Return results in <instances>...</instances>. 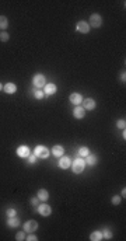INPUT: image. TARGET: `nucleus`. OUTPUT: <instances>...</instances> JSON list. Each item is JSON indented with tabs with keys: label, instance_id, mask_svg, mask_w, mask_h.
<instances>
[{
	"label": "nucleus",
	"instance_id": "obj_31",
	"mask_svg": "<svg viewBox=\"0 0 126 241\" xmlns=\"http://www.w3.org/2000/svg\"><path fill=\"white\" fill-rule=\"evenodd\" d=\"M39 199H38V198H31V201H30V203L31 205H32V206H35V208H37V206H38V205H39Z\"/></svg>",
	"mask_w": 126,
	"mask_h": 241
},
{
	"label": "nucleus",
	"instance_id": "obj_25",
	"mask_svg": "<svg viewBox=\"0 0 126 241\" xmlns=\"http://www.w3.org/2000/svg\"><path fill=\"white\" fill-rule=\"evenodd\" d=\"M116 126L119 129H122V131H125V128H126V121L125 119H118L116 121Z\"/></svg>",
	"mask_w": 126,
	"mask_h": 241
},
{
	"label": "nucleus",
	"instance_id": "obj_24",
	"mask_svg": "<svg viewBox=\"0 0 126 241\" xmlns=\"http://www.w3.org/2000/svg\"><path fill=\"white\" fill-rule=\"evenodd\" d=\"M9 39H10L9 32H6V31H2V32H0V41H2V42H7Z\"/></svg>",
	"mask_w": 126,
	"mask_h": 241
},
{
	"label": "nucleus",
	"instance_id": "obj_27",
	"mask_svg": "<svg viewBox=\"0 0 126 241\" xmlns=\"http://www.w3.org/2000/svg\"><path fill=\"white\" fill-rule=\"evenodd\" d=\"M111 202H112V205H115V206H118V205L122 202V196H119V195H115L114 198L111 199Z\"/></svg>",
	"mask_w": 126,
	"mask_h": 241
},
{
	"label": "nucleus",
	"instance_id": "obj_8",
	"mask_svg": "<svg viewBox=\"0 0 126 241\" xmlns=\"http://www.w3.org/2000/svg\"><path fill=\"white\" fill-rule=\"evenodd\" d=\"M83 95L80 94V93H71L70 97H69V101H70L73 105H81V102H83Z\"/></svg>",
	"mask_w": 126,
	"mask_h": 241
},
{
	"label": "nucleus",
	"instance_id": "obj_12",
	"mask_svg": "<svg viewBox=\"0 0 126 241\" xmlns=\"http://www.w3.org/2000/svg\"><path fill=\"white\" fill-rule=\"evenodd\" d=\"M73 116L76 119H83L86 116V110H84L81 105H76L73 110Z\"/></svg>",
	"mask_w": 126,
	"mask_h": 241
},
{
	"label": "nucleus",
	"instance_id": "obj_15",
	"mask_svg": "<svg viewBox=\"0 0 126 241\" xmlns=\"http://www.w3.org/2000/svg\"><path fill=\"white\" fill-rule=\"evenodd\" d=\"M3 91L7 93V94H14L17 91V85L14 83H7L6 85H3Z\"/></svg>",
	"mask_w": 126,
	"mask_h": 241
},
{
	"label": "nucleus",
	"instance_id": "obj_10",
	"mask_svg": "<svg viewBox=\"0 0 126 241\" xmlns=\"http://www.w3.org/2000/svg\"><path fill=\"white\" fill-rule=\"evenodd\" d=\"M31 154L30 147L28 146H18L17 147V156L21 157V159H27L28 156Z\"/></svg>",
	"mask_w": 126,
	"mask_h": 241
},
{
	"label": "nucleus",
	"instance_id": "obj_35",
	"mask_svg": "<svg viewBox=\"0 0 126 241\" xmlns=\"http://www.w3.org/2000/svg\"><path fill=\"white\" fill-rule=\"evenodd\" d=\"M2 90H3V84H2V83H0V91H2Z\"/></svg>",
	"mask_w": 126,
	"mask_h": 241
},
{
	"label": "nucleus",
	"instance_id": "obj_5",
	"mask_svg": "<svg viewBox=\"0 0 126 241\" xmlns=\"http://www.w3.org/2000/svg\"><path fill=\"white\" fill-rule=\"evenodd\" d=\"M32 84H34V87H37V89H43L46 84V77L41 73H37L34 76V79H32Z\"/></svg>",
	"mask_w": 126,
	"mask_h": 241
},
{
	"label": "nucleus",
	"instance_id": "obj_23",
	"mask_svg": "<svg viewBox=\"0 0 126 241\" xmlns=\"http://www.w3.org/2000/svg\"><path fill=\"white\" fill-rule=\"evenodd\" d=\"M102 233V238H105V240H111L112 238V231L109 229H105L104 231H101Z\"/></svg>",
	"mask_w": 126,
	"mask_h": 241
},
{
	"label": "nucleus",
	"instance_id": "obj_1",
	"mask_svg": "<svg viewBox=\"0 0 126 241\" xmlns=\"http://www.w3.org/2000/svg\"><path fill=\"white\" fill-rule=\"evenodd\" d=\"M71 171H73L74 174H81L84 171V168H86V161H84L83 157H77V159H74L73 161H71V165H70Z\"/></svg>",
	"mask_w": 126,
	"mask_h": 241
},
{
	"label": "nucleus",
	"instance_id": "obj_14",
	"mask_svg": "<svg viewBox=\"0 0 126 241\" xmlns=\"http://www.w3.org/2000/svg\"><path fill=\"white\" fill-rule=\"evenodd\" d=\"M84 161H86V165H90V167H92V165H96L97 164V161H98V157L96 156V154H91L90 153L87 157H84Z\"/></svg>",
	"mask_w": 126,
	"mask_h": 241
},
{
	"label": "nucleus",
	"instance_id": "obj_7",
	"mask_svg": "<svg viewBox=\"0 0 126 241\" xmlns=\"http://www.w3.org/2000/svg\"><path fill=\"white\" fill-rule=\"evenodd\" d=\"M81 107L84 108L86 111H92V110H96V105H97V102H96V100L94 98H86V100H83V102H81Z\"/></svg>",
	"mask_w": 126,
	"mask_h": 241
},
{
	"label": "nucleus",
	"instance_id": "obj_16",
	"mask_svg": "<svg viewBox=\"0 0 126 241\" xmlns=\"http://www.w3.org/2000/svg\"><path fill=\"white\" fill-rule=\"evenodd\" d=\"M37 198L39 199L41 202H46L48 199H49V192L46 191V189H39L37 193Z\"/></svg>",
	"mask_w": 126,
	"mask_h": 241
},
{
	"label": "nucleus",
	"instance_id": "obj_6",
	"mask_svg": "<svg viewBox=\"0 0 126 241\" xmlns=\"http://www.w3.org/2000/svg\"><path fill=\"white\" fill-rule=\"evenodd\" d=\"M22 230L25 233H35L38 230V223L35 220H28L22 224Z\"/></svg>",
	"mask_w": 126,
	"mask_h": 241
},
{
	"label": "nucleus",
	"instance_id": "obj_22",
	"mask_svg": "<svg viewBox=\"0 0 126 241\" xmlns=\"http://www.w3.org/2000/svg\"><path fill=\"white\" fill-rule=\"evenodd\" d=\"M34 97L37 98V100H43V98H45V93H43L42 89H37L34 93Z\"/></svg>",
	"mask_w": 126,
	"mask_h": 241
},
{
	"label": "nucleus",
	"instance_id": "obj_30",
	"mask_svg": "<svg viewBox=\"0 0 126 241\" xmlns=\"http://www.w3.org/2000/svg\"><path fill=\"white\" fill-rule=\"evenodd\" d=\"M25 240H27V241H38V237L34 234V233H31L28 237H25Z\"/></svg>",
	"mask_w": 126,
	"mask_h": 241
},
{
	"label": "nucleus",
	"instance_id": "obj_33",
	"mask_svg": "<svg viewBox=\"0 0 126 241\" xmlns=\"http://www.w3.org/2000/svg\"><path fill=\"white\" fill-rule=\"evenodd\" d=\"M122 198H123V199L126 198V189H125V188L122 189Z\"/></svg>",
	"mask_w": 126,
	"mask_h": 241
},
{
	"label": "nucleus",
	"instance_id": "obj_2",
	"mask_svg": "<svg viewBox=\"0 0 126 241\" xmlns=\"http://www.w3.org/2000/svg\"><path fill=\"white\" fill-rule=\"evenodd\" d=\"M34 154L37 156V159H48L49 157V150L42 144H38L34 149Z\"/></svg>",
	"mask_w": 126,
	"mask_h": 241
},
{
	"label": "nucleus",
	"instance_id": "obj_29",
	"mask_svg": "<svg viewBox=\"0 0 126 241\" xmlns=\"http://www.w3.org/2000/svg\"><path fill=\"white\" fill-rule=\"evenodd\" d=\"M6 213H7V216H9V217H14V216H17V210H15V209H11V208L7 209Z\"/></svg>",
	"mask_w": 126,
	"mask_h": 241
},
{
	"label": "nucleus",
	"instance_id": "obj_4",
	"mask_svg": "<svg viewBox=\"0 0 126 241\" xmlns=\"http://www.w3.org/2000/svg\"><path fill=\"white\" fill-rule=\"evenodd\" d=\"M37 210H38V213H39L41 216H43V217L51 216V213H52V208H51V206L46 203V202H42V203L38 205V206H37Z\"/></svg>",
	"mask_w": 126,
	"mask_h": 241
},
{
	"label": "nucleus",
	"instance_id": "obj_3",
	"mask_svg": "<svg viewBox=\"0 0 126 241\" xmlns=\"http://www.w3.org/2000/svg\"><path fill=\"white\" fill-rule=\"evenodd\" d=\"M90 27L92 28H100L102 25V17L101 14H98V13H92L91 15H90Z\"/></svg>",
	"mask_w": 126,
	"mask_h": 241
},
{
	"label": "nucleus",
	"instance_id": "obj_17",
	"mask_svg": "<svg viewBox=\"0 0 126 241\" xmlns=\"http://www.w3.org/2000/svg\"><path fill=\"white\" fill-rule=\"evenodd\" d=\"M52 154L55 157H58V159H60V157L65 154V149H63L62 146H59V144L58 146H53L52 147Z\"/></svg>",
	"mask_w": 126,
	"mask_h": 241
},
{
	"label": "nucleus",
	"instance_id": "obj_21",
	"mask_svg": "<svg viewBox=\"0 0 126 241\" xmlns=\"http://www.w3.org/2000/svg\"><path fill=\"white\" fill-rule=\"evenodd\" d=\"M90 154V150H88V147H86V146H83V147H80L79 149V157H87Z\"/></svg>",
	"mask_w": 126,
	"mask_h": 241
},
{
	"label": "nucleus",
	"instance_id": "obj_20",
	"mask_svg": "<svg viewBox=\"0 0 126 241\" xmlns=\"http://www.w3.org/2000/svg\"><path fill=\"white\" fill-rule=\"evenodd\" d=\"M90 240L91 241H101L102 240V233L101 231H92L91 234H90Z\"/></svg>",
	"mask_w": 126,
	"mask_h": 241
},
{
	"label": "nucleus",
	"instance_id": "obj_26",
	"mask_svg": "<svg viewBox=\"0 0 126 241\" xmlns=\"http://www.w3.org/2000/svg\"><path fill=\"white\" fill-rule=\"evenodd\" d=\"M27 161H28V164L34 165L35 163H37V156H35V154H30V156L27 157Z\"/></svg>",
	"mask_w": 126,
	"mask_h": 241
},
{
	"label": "nucleus",
	"instance_id": "obj_32",
	"mask_svg": "<svg viewBox=\"0 0 126 241\" xmlns=\"http://www.w3.org/2000/svg\"><path fill=\"white\" fill-rule=\"evenodd\" d=\"M120 81H123V83L126 81V73H125V72H122V73H120Z\"/></svg>",
	"mask_w": 126,
	"mask_h": 241
},
{
	"label": "nucleus",
	"instance_id": "obj_18",
	"mask_svg": "<svg viewBox=\"0 0 126 241\" xmlns=\"http://www.w3.org/2000/svg\"><path fill=\"white\" fill-rule=\"evenodd\" d=\"M7 226L11 227V229H15V227L20 226V219L17 216L14 217H9V220H7Z\"/></svg>",
	"mask_w": 126,
	"mask_h": 241
},
{
	"label": "nucleus",
	"instance_id": "obj_19",
	"mask_svg": "<svg viewBox=\"0 0 126 241\" xmlns=\"http://www.w3.org/2000/svg\"><path fill=\"white\" fill-rule=\"evenodd\" d=\"M9 28V20L6 15H0V30H7Z\"/></svg>",
	"mask_w": 126,
	"mask_h": 241
},
{
	"label": "nucleus",
	"instance_id": "obj_11",
	"mask_svg": "<svg viewBox=\"0 0 126 241\" xmlns=\"http://www.w3.org/2000/svg\"><path fill=\"white\" fill-rule=\"evenodd\" d=\"M56 90H58V87H56L53 83H46L45 87H43V93H45V97H48V95H53L56 93Z\"/></svg>",
	"mask_w": 126,
	"mask_h": 241
},
{
	"label": "nucleus",
	"instance_id": "obj_9",
	"mask_svg": "<svg viewBox=\"0 0 126 241\" xmlns=\"http://www.w3.org/2000/svg\"><path fill=\"white\" fill-rule=\"evenodd\" d=\"M76 31L81 34H88L90 32V25L87 21H79L76 24Z\"/></svg>",
	"mask_w": 126,
	"mask_h": 241
},
{
	"label": "nucleus",
	"instance_id": "obj_28",
	"mask_svg": "<svg viewBox=\"0 0 126 241\" xmlns=\"http://www.w3.org/2000/svg\"><path fill=\"white\" fill-rule=\"evenodd\" d=\"M15 240H17V241H24L25 240V231L24 233H22V231L17 233V234H15Z\"/></svg>",
	"mask_w": 126,
	"mask_h": 241
},
{
	"label": "nucleus",
	"instance_id": "obj_34",
	"mask_svg": "<svg viewBox=\"0 0 126 241\" xmlns=\"http://www.w3.org/2000/svg\"><path fill=\"white\" fill-rule=\"evenodd\" d=\"M122 137H123V140H125V139H126V133H125V131L122 132Z\"/></svg>",
	"mask_w": 126,
	"mask_h": 241
},
{
	"label": "nucleus",
	"instance_id": "obj_13",
	"mask_svg": "<svg viewBox=\"0 0 126 241\" xmlns=\"http://www.w3.org/2000/svg\"><path fill=\"white\" fill-rule=\"evenodd\" d=\"M70 165H71V160L69 159L67 156H62L60 159H59V167H60L62 170H67Z\"/></svg>",
	"mask_w": 126,
	"mask_h": 241
}]
</instances>
